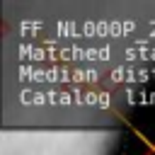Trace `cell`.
I'll return each mask as SVG.
<instances>
[{"mask_svg": "<svg viewBox=\"0 0 155 155\" xmlns=\"http://www.w3.org/2000/svg\"><path fill=\"white\" fill-rule=\"evenodd\" d=\"M153 155H155V153H153Z\"/></svg>", "mask_w": 155, "mask_h": 155, "instance_id": "obj_1", "label": "cell"}]
</instances>
